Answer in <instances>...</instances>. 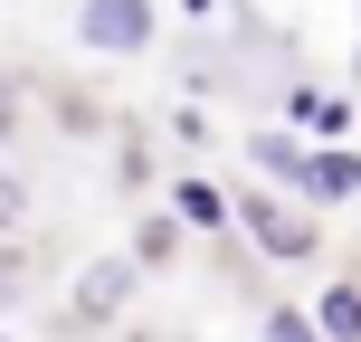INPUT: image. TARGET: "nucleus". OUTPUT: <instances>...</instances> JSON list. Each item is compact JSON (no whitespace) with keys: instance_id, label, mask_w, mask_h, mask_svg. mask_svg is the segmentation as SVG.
Listing matches in <instances>:
<instances>
[{"instance_id":"423d86ee","label":"nucleus","mask_w":361,"mask_h":342,"mask_svg":"<svg viewBox=\"0 0 361 342\" xmlns=\"http://www.w3.org/2000/svg\"><path fill=\"white\" fill-rule=\"evenodd\" d=\"M257 162H267V171H305V162H314V152H305V143H295V133H267V143H257Z\"/></svg>"},{"instance_id":"f257e3e1","label":"nucleus","mask_w":361,"mask_h":342,"mask_svg":"<svg viewBox=\"0 0 361 342\" xmlns=\"http://www.w3.org/2000/svg\"><path fill=\"white\" fill-rule=\"evenodd\" d=\"M143 29H152L143 0H86V38L95 48H143Z\"/></svg>"},{"instance_id":"f03ea898","label":"nucleus","mask_w":361,"mask_h":342,"mask_svg":"<svg viewBox=\"0 0 361 342\" xmlns=\"http://www.w3.org/2000/svg\"><path fill=\"white\" fill-rule=\"evenodd\" d=\"M247 228L267 238L276 257H305V248H314V228H305V219L286 209V200H247Z\"/></svg>"},{"instance_id":"1a4fd4ad","label":"nucleus","mask_w":361,"mask_h":342,"mask_svg":"<svg viewBox=\"0 0 361 342\" xmlns=\"http://www.w3.org/2000/svg\"><path fill=\"white\" fill-rule=\"evenodd\" d=\"M10 219H19V181L0 171V228H10Z\"/></svg>"},{"instance_id":"9d476101","label":"nucleus","mask_w":361,"mask_h":342,"mask_svg":"<svg viewBox=\"0 0 361 342\" xmlns=\"http://www.w3.org/2000/svg\"><path fill=\"white\" fill-rule=\"evenodd\" d=\"M180 10H209V0H180Z\"/></svg>"},{"instance_id":"20e7f679","label":"nucleus","mask_w":361,"mask_h":342,"mask_svg":"<svg viewBox=\"0 0 361 342\" xmlns=\"http://www.w3.org/2000/svg\"><path fill=\"white\" fill-rule=\"evenodd\" d=\"M76 305H86V314H114V305H124V267H86V276H76Z\"/></svg>"},{"instance_id":"0eeeda50","label":"nucleus","mask_w":361,"mask_h":342,"mask_svg":"<svg viewBox=\"0 0 361 342\" xmlns=\"http://www.w3.org/2000/svg\"><path fill=\"white\" fill-rule=\"evenodd\" d=\"M180 219H219V190H209V181H180Z\"/></svg>"},{"instance_id":"39448f33","label":"nucleus","mask_w":361,"mask_h":342,"mask_svg":"<svg viewBox=\"0 0 361 342\" xmlns=\"http://www.w3.org/2000/svg\"><path fill=\"white\" fill-rule=\"evenodd\" d=\"M314 324H324L333 342H361V295L343 286V295H324V314H314Z\"/></svg>"},{"instance_id":"6e6552de","label":"nucleus","mask_w":361,"mask_h":342,"mask_svg":"<svg viewBox=\"0 0 361 342\" xmlns=\"http://www.w3.org/2000/svg\"><path fill=\"white\" fill-rule=\"evenodd\" d=\"M267 342H314V324L305 314H267Z\"/></svg>"},{"instance_id":"7ed1b4c3","label":"nucleus","mask_w":361,"mask_h":342,"mask_svg":"<svg viewBox=\"0 0 361 342\" xmlns=\"http://www.w3.org/2000/svg\"><path fill=\"white\" fill-rule=\"evenodd\" d=\"M305 190L314 200H343V190H361V162H352V152H314V162H305Z\"/></svg>"}]
</instances>
